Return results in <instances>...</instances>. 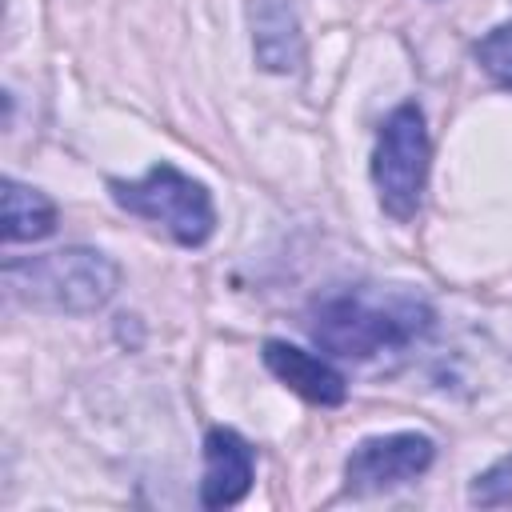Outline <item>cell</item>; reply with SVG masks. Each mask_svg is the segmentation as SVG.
Instances as JSON below:
<instances>
[{
    "label": "cell",
    "mask_w": 512,
    "mask_h": 512,
    "mask_svg": "<svg viewBox=\"0 0 512 512\" xmlns=\"http://www.w3.org/2000/svg\"><path fill=\"white\" fill-rule=\"evenodd\" d=\"M468 496H472V504H484V508H492V504H512V456H504V460H496L488 472H480Z\"/></svg>",
    "instance_id": "8fae6325"
},
{
    "label": "cell",
    "mask_w": 512,
    "mask_h": 512,
    "mask_svg": "<svg viewBox=\"0 0 512 512\" xmlns=\"http://www.w3.org/2000/svg\"><path fill=\"white\" fill-rule=\"evenodd\" d=\"M108 188L124 212L164 224L176 244L196 248L216 228V208L208 188L172 164H152L140 180H108Z\"/></svg>",
    "instance_id": "3957f363"
},
{
    "label": "cell",
    "mask_w": 512,
    "mask_h": 512,
    "mask_svg": "<svg viewBox=\"0 0 512 512\" xmlns=\"http://www.w3.org/2000/svg\"><path fill=\"white\" fill-rule=\"evenodd\" d=\"M252 44L256 60L268 72H292L304 60L300 24L288 0H256L252 4Z\"/></svg>",
    "instance_id": "ba28073f"
},
{
    "label": "cell",
    "mask_w": 512,
    "mask_h": 512,
    "mask_svg": "<svg viewBox=\"0 0 512 512\" xmlns=\"http://www.w3.org/2000/svg\"><path fill=\"white\" fill-rule=\"evenodd\" d=\"M120 284V268L92 248H60L4 264V288L32 308L48 312H96Z\"/></svg>",
    "instance_id": "7a4b0ae2"
},
{
    "label": "cell",
    "mask_w": 512,
    "mask_h": 512,
    "mask_svg": "<svg viewBox=\"0 0 512 512\" xmlns=\"http://www.w3.org/2000/svg\"><path fill=\"white\" fill-rule=\"evenodd\" d=\"M264 364H268V372H272L280 384H288V388H292L296 396H304L308 404L336 408V404H344V396H348L344 376H340L328 360H320V356H312V352H304V348H296V344H288V340H268V344H264Z\"/></svg>",
    "instance_id": "52a82bcc"
},
{
    "label": "cell",
    "mask_w": 512,
    "mask_h": 512,
    "mask_svg": "<svg viewBox=\"0 0 512 512\" xmlns=\"http://www.w3.org/2000/svg\"><path fill=\"white\" fill-rule=\"evenodd\" d=\"M52 228H56V204L44 192L8 176L4 180V240L8 244L44 240Z\"/></svg>",
    "instance_id": "9c48e42d"
},
{
    "label": "cell",
    "mask_w": 512,
    "mask_h": 512,
    "mask_svg": "<svg viewBox=\"0 0 512 512\" xmlns=\"http://www.w3.org/2000/svg\"><path fill=\"white\" fill-rule=\"evenodd\" d=\"M476 60H480V68H484L500 88H512V24L492 28V32L476 44Z\"/></svg>",
    "instance_id": "30bf717a"
},
{
    "label": "cell",
    "mask_w": 512,
    "mask_h": 512,
    "mask_svg": "<svg viewBox=\"0 0 512 512\" xmlns=\"http://www.w3.org/2000/svg\"><path fill=\"white\" fill-rule=\"evenodd\" d=\"M432 328V308L404 288H340L312 304V340L348 360H372L416 344Z\"/></svg>",
    "instance_id": "6da1fadb"
},
{
    "label": "cell",
    "mask_w": 512,
    "mask_h": 512,
    "mask_svg": "<svg viewBox=\"0 0 512 512\" xmlns=\"http://www.w3.org/2000/svg\"><path fill=\"white\" fill-rule=\"evenodd\" d=\"M436 456V444L424 432H392L360 440L344 464V492L348 496H372L400 488L416 480Z\"/></svg>",
    "instance_id": "5b68a950"
},
{
    "label": "cell",
    "mask_w": 512,
    "mask_h": 512,
    "mask_svg": "<svg viewBox=\"0 0 512 512\" xmlns=\"http://www.w3.org/2000/svg\"><path fill=\"white\" fill-rule=\"evenodd\" d=\"M428 128H424V112L416 104H400L380 136H376V152H372V184L376 196L384 204L388 216L396 220H412L424 196V180H428Z\"/></svg>",
    "instance_id": "277c9868"
},
{
    "label": "cell",
    "mask_w": 512,
    "mask_h": 512,
    "mask_svg": "<svg viewBox=\"0 0 512 512\" xmlns=\"http://www.w3.org/2000/svg\"><path fill=\"white\" fill-rule=\"evenodd\" d=\"M252 444L232 428H212L204 436V480H200V504L204 508H228L244 500L252 488Z\"/></svg>",
    "instance_id": "8992f818"
}]
</instances>
